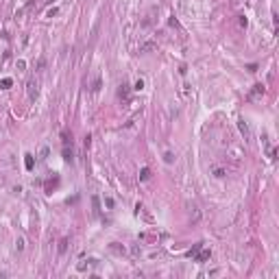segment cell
<instances>
[{"mask_svg": "<svg viewBox=\"0 0 279 279\" xmlns=\"http://www.w3.org/2000/svg\"><path fill=\"white\" fill-rule=\"evenodd\" d=\"M37 92H39V90H37V81H29V98H31V100L37 98Z\"/></svg>", "mask_w": 279, "mask_h": 279, "instance_id": "6da1fadb", "label": "cell"}, {"mask_svg": "<svg viewBox=\"0 0 279 279\" xmlns=\"http://www.w3.org/2000/svg\"><path fill=\"white\" fill-rule=\"evenodd\" d=\"M118 96H120V98H126V96H129V85H126V83H122V85H120Z\"/></svg>", "mask_w": 279, "mask_h": 279, "instance_id": "7a4b0ae2", "label": "cell"}, {"mask_svg": "<svg viewBox=\"0 0 279 279\" xmlns=\"http://www.w3.org/2000/svg\"><path fill=\"white\" fill-rule=\"evenodd\" d=\"M260 94H264V85H255V90L251 92V98H255V96H260Z\"/></svg>", "mask_w": 279, "mask_h": 279, "instance_id": "3957f363", "label": "cell"}, {"mask_svg": "<svg viewBox=\"0 0 279 279\" xmlns=\"http://www.w3.org/2000/svg\"><path fill=\"white\" fill-rule=\"evenodd\" d=\"M240 131L244 133V138H246V140L251 138V135H249V126H246V122H244V120H240Z\"/></svg>", "mask_w": 279, "mask_h": 279, "instance_id": "277c9868", "label": "cell"}, {"mask_svg": "<svg viewBox=\"0 0 279 279\" xmlns=\"http://www.w3.org/2000/svg\"><path fill=\"white\" fill-rule=\"evenodd\" d=\"M24 166H26V170H33V155H26V159H24Z\"/></svg>", "mask_w": 279, "mask_h": 279, "instance_id": "5b68a950", "label": "cell"}, {"mask_svg": "<svg viewBox=\"0 0 279 279\" xmlns=\"http://www.w3.org/2000/svg\"><path fill=\"white\" fill-rule=\"evenodd\" d=\"M148 177H150V170H148V168H142V172H140V179H142V181H146Z\"/></svg>", "mask_w": 279, "mask_h": 279, "instance_id": "8992f818", "label": "cell"}, {"mask_svg": "<svg viewBox=\"0 0 279 279\" xmlns=\"http://www.w3.org/2000/svg\"><path fill=\"white\" fill-rule=\"evenodd\" d=\"M207 257H209V251H205V253H201V255H198L196 260H198V262H205Z\"/></svg>", "mask_w": 279, "mask_h": 279, "instance_id": "52a82bcc", "label": "cell"}, {"mask_svg": "<svg viewBox=\"0 0 279 279\" xmlns=\"http://www.w3.org/2000/svg\"><path fill=\"white\" fill-rule=\"evenodd\" d=\"M11 83H13V81H11V79H5V81H2V83H0V85H2V87H5V90H7V87H11Z\"/></svg>", "mask_w": 279, "mask_h": 279, "instance_id": "ba28073f", "label": "cell"}]
</instances>
